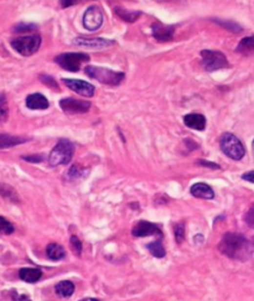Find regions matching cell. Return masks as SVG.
Listing matches in <instances>:
<instances>
[{
    "mask_svg": "<svg viewBox=\"0 0 254 301\" xmlns=\"http://www.w3.org/2000/svg\"><path fill=\"white\" fill-rule=\"evenodd\" d=\"M219 252L223 256L238 261H247L253 256L252 243L247 240L243 234L228 232L223 236L218 244Z\"/></svg>",
    "mask_w": 254,
    "mask_h": 301,
    "instance_id": "6da1fadb",
    "label": "cell"
},
{
    "mask_svg": "<svg viewBox=\"0 0 254 301\" xmlns=\"http://www.w3.org/2000/svg\"><path fill=\"white\" fill-rule=\"evenodd\" d=\"M73 153H75V148L72 142L67 139H60L48 155V162L51 166L67 165L72 160Z\"/></svg>",
    "mask_w": 254,
    "mask_h": 301,
    "instance_id": "7a4b0ae2",
    "label": "cell"
},
{
    "mask_svg": "<svg viewBox=\"0 0 254 301\" xmlns=\"http://www.w3.org/2000/svg\"><path fill=\"white\" fill-rule=\"evenodd\" d=\"M86 75L93 80H97L101 83L107 84V86H118L122 83V81L126 77L123 72H117V71H112L109 68L97 67V66H87Z\"/></svg>",
    "mask_w": 254,
    "mask_h": 301,
    "instance_id": "3957f363",
    "label": "cell"
},
{
    "mask_svg": "<svg viewBox=\"0 0 254 301\" xmlns=\"http://www.w3.org/2000/svg\"><path fill=\"white\" fill-rule=\"evenodd\" d=\"M219 146L225 155L232 160H241L246 155V149L241 140L231 133H225L219 140Z\"/></svg>",
    "mask_w": 254,
    "mask_h": 301,
    "instance_id": "277c9868",
    "label": "cell"
},
{
    "mask_svg": "<svg viewBox=\"0 0 254 301\" xmlns=\"http://www.w3.org/2000/svg\"><path fill=\"white\" fill-rule=\"evenodd\" d=\"M10 45L16 52H19L22 56H31L40 49L41 38L39 35L15 38L10 41Z\"/></svg>",
    "mask_w": 254,
    "mask_h": 301,
    "instance_id": "5b68a950",
    "label": "cell"
},
{
    "mask_svg": "<svg viewBox=\"0 0 254 301\" xmlns=\"http://www.w3.org/2000/svg\"><path fill=\"white\" fill-rule=\"evenodd\" d=\"M89 61V56L82 52H67L56 56L55 62L61 68L70 72H78L82 63Z\"/></svg>",
    "mask_w": 254,
    "mask_h": 301,
    "instance_id": "8992f818",
    "label": "cell"
},
{
    "mask_svg": "<svg viewBox=\"0 0 254 301\" xmlns=\"http://www.w3.org/2000/svg\"><path fill=\"white\" fill-rule=\"evenodd\" d=\"M201 56H202V67L209 72L227 68L230 66L227 57L222 52L203 50V51H201Z\"/></svg>",
    "mask_w": 254,
    "mask_h": 301,
    "instance_id": "52a82bcc",
    "label": "cell"
},
{
    "mask_svg": "<svg viewBox=\"0 0 254 301\" xmlns=\"http://www.w3.org/2000/svg\"><path fill=\"white\" fill-rule=\"evenodd\" d=\"M105 15L99 6H91L83 15V26L89 31H96L103 24Z\"/></svg>",
    "mask_w": 254,
    "mask_h": 301,
    "instance_id": "ba28073f",
    "label": "cell"
},
{
    "mask_svg": "<svg viewBox=\"0 0 254 301\" xmlns=\"http://www.w3.org/2000/svg\"><path fill=\"white\" fill-rule=\"evenodd\" d=\"M60 107L64 113L82 114L87 113L91 108V103L87 100H75V98H64L60 100Z\"/></svg>",
    "mask_w": 254,
    "mask_h": 301,
    "instance_id": "9c48e42d",
    "label": "cell"
},
{
    "mask_svg": "<svg viewBox=\"0 0 254 301\" xmlns=\"http://www.w3.org/2000/svg\"><path fill=\"white\" fill-rule=\"evenodd\" d=\"M73 43L80 47H87L92 50H103L115 45V41L103 38H77L73 40Z\"/></svg>",
    "mask_w": 254,
    "mask_h": 301,
    "instance_id": "30bf717a",
    "label": "cell"
},
{
    "mask_svg": "<svg viewBox=\"0 0 254 301\" xmlns=\"http://www.w3.org/2000/svg\"><path fill=\"white\" fill-rule=\"evenodd\" d=\"M67 88H70L71 91L76 92L77 94H81L83 97H93L96 88L93 84L88 83L86 81H81V80H68V78H64L62 80Z\"/></svg>",
    "mask_w": 254,
    "mask_h": 301,
    "instance_id": "8fae6325",
    "label": "cell"
},
{
    "mask_svg": "<svg viewBox=\"0 0 254 301\" xmlns=\"http://www.w3.org/2000/svg\"><path fill=\"white\" fill-rule=\"evenodd\" d=\"M151 33L154 39L159 42H166L171 41L175 34V26L172 25H164L156 21L151 25Z\"/></svg>",
    "mask_w": 254,
    "mask_h": 301,
    "instance_id": "7c38bea8",
    "label": "cell"
},
{
    "mask_svg": "<svg viewBox=\"0 0 254 301\" xmlns=\"http://www.w3.org/2000/svg\"><path fill=\"white\" fill-rule=\"evenodd\" d=\"M154 234L161 236L160 228L154 223L147 222V221H140L133 228V236L135 237H149L154 236Z\"/></svg>",
    "mask_w": 254,
    "mask_h": 301,
    "instance_id": "4fadbf2b",
    "label": "cell"
},
{
    "mask_svg": "<svg viewBox=\"0 0 254 301\" xmlns=\"http://www.w3.org/2000/svg\"><path fill=\"white\" fill-rule=\"evenodd\" d=\"M50 103H48L47 98L41 93H32L27 96L26 98V107L29 109L36 110V109H47Z\"/></svg>",
    "mask_w": 254,
    "mask_h": 301,
    "instance_id": "5bb4252c",
    "label": "cell"
},
{
    "mask_svg": "<svg viewBox=\"0 0 254 301\" xmlns=\"http://www.w3.org/2000/svg\"><path fill=\"white\" fill-rule=\"evenodd\" d=\"M190 192L193 197H197V199L212 200L214 197L213 190L207 183L203 182H197L191 186Z\"/></svg>",
    "mask_w": 254,
    "mask_h": 301,
    "instance_id": "9a60e30c",
    "label": "cell"
},
{
    "mask_svg": "<svg viewBox=\"0 0 254 301\" xmlns=\"http://www.w3.org/2000/svg\"><path fill=\"white\" fill-rule=\"evenodd\" d=\"M185 125L195 130H203L206 128V118L202 114L191 113L184 117Z\"/></svg>",
    "mask_w": 254,
    "mask_h": 301,
    "instance_id": "2e32d148",
    "label": "cell"
},
{
    "mask_svg": "<svg viewBox=\"0 0 254 301\" xmlns=\"http://www.w3.org/2000/svg\"><path fill=\"white\" fill-rule=\"evenodd\" d=\"M27 140H29L27 138L14 137V135H9V134H0V150L20 145L22 142H26Z\"/></svg>",
    "mask_w": 254,
    "mask_h": 301,
    "instance_id": "e0dca14e",
    "label": "cell"
},
{
    "mask_svg": "<svg viewBox=\"0 0 254 301\" xmlns=\"http://www.w3.org/2000/svg\"><path fill=\"white\" fill-rule=\"evenodd\" d=\"M41 275H42L41 270L36 268H22L19 270L20 279L26 282H30V284L38 281L41 278Z\"/></svg>",
    "mask_w": 254,
    "mask_h": 301,
    "instance_id": "ac0fdd59",
    "label": "cell"
},
{
    "mask_svg": "<svg viewBox=\"0 0 254 301\" xmlns=\"http://www.w3.org/2000/svg\"><path fill=\"white\" fill-rule=\"evenodd\" d=\"M114 13L118 18H121L123 21L127 22H135L142 15L140 11H128L123 8H119V6H115Z\"/></svg>",
    "mask_w": 254,
    "mask_h": 301,
    "instance_id": "d6986e66",
    "label": "cell"
},
{
    "mask_svg": "<svg viewBox=\"0 0 254 301\" xmlns=\"http://www.w3.org/2000/svg\"><path fill=\"white\" fill-rule=\"evenodd\" d=\"M46 254H47V258L51 259V261H60V259L64 258L66 252L57 243H50L47 245V249H46Z\"/></svg>",
    "mask_w": 254,
    "mask_h": 301,
    "instance_id": "ffe728a7",
    "label": "cell"
},
{
    "mask_svg": "<svg viewBox=\"0 0 254 301\" xmlns=\"http://www.w3.org/2000/svg\"><path fill=\"white\" fill-rule=\"evenodd\" d=\"M55 291L61 298H70L75 293V285H73V282L68 281V280H64V281L59 282L56 285Z\"/></svg>",
    "mask_w": 254,
    "mask_h": 301,
    "instance_id": "44dd1931",
    "label": "cell"
},
{
    "mask_svg": "<svg viewBox=\"0 0 254 301\" xmlns=\"http://www.w3.org/2000/svg\"><path fill=\"white\" fill-rule=\"evenodd\" d=\"M237 52L242 55L254 54V35L242 39L237 46Z\"/></svg>",
    "mask_w": 254,
    "mask_h": 301,
    "instance_id": "7402d4cb",
    "label": "cell"
},
{
    "mask_svg": "<svg viewBox=\"0 0 254 301\" xmlns=\"http://www.w3.org/2000/svg\"><path fill=\"white\" fill-rule=\"evenodd\" d=\"M0 196H3L4 199L9 200V201L11 202H19L18 192H16L11 186L6 185V183L0 182Z\"/></svg>",
    "mask_w": 254,
    "mask_h": 301,
    "instance_id": "603a6c76",
    "label": "cell"
},
{
    "mask_svg": "<svg viewBox=\"0 0 254 301\" xmlns=\"http://www.w3.org/2000/svg\"><path fill=\"white\" fill-rule=\"evenodd\" d=\"M148 249L151 253L152 256L156 257V258H164L166 254L165 248H164L163 243L160 241H156V242H151L150 244H148Z\"/></svg>",
    "mask_w": 254,
    "mask_h": 301,
    "instance_id": "cb8c5ba5",
    "label": "cell"
},
{
    "mask_svg": "<svg viewBox=\"0 0 254 301\" xmlns=\"http://www.w3.org/2000/svg\"><path fill=\"white\" fill-rule=\"evenodd\" d=\"M8 100H6L5 94L0 93V121H5L8 119Z\"/></svg>",
    "mask_w": 254,
    "mask_h": 301,
    "instance_id": "d4e9b609",
    "label": "cell"
},
{
    "mask_svg": "<svg viewBox=\"0 0 254 301\" xmlns=\"http://www.w3.org/2000/svg\"><path fill=\"white\" fill-rule=\"evenodd\" d=\"M214 22H217V24L221 25V26L226 27V29L232 31V33H235V34L242 33V27L239 26L238 24H235V22H233V21H221V20H214Z\"/></svg>",
    "mask_w": 254,
    "mask_h": 301,
    "instance_id": "484cf974",
    "label": "cell"
},
{
    "mask_svg": "<svg viewBox=\"0 0 254 301\" xmlns=\"http://www.w3.org/2000/svg\"><path fill=\"white\" fill-rule=\"evenodd\" d=\"M83 175H85V170L81 166H78V165H73V166L68 170V172H67V176H68V179H71V180L80 179L82 178Z\"/></svg>",
    "mask_w": 254,
    "mask_h": 301,
    "instance_id": "4316f807",
    "label": "cell"
},
{
    "mask_svg": "<svg viewBox=\"0 0 254 301\" xmlns=\"http://www.w3.org/2000/svg\"><path fill=\"white\" fill-rule=\"evenodd\" d=\"M11 233H14L13 224L4 217H0V234H11Z\"/></svg>",
    "mask_w": 254,
    "mask_h": 301,
    "instance_id": "83f0119b",
    "label": "cell"
},
{
    "mask_svg": "<svg viewBox=\"0 0 254 301\" xmlns=\"http://www.w3.org/2000/svg\"><path fill=\"white\" fill-rule=\"evenodd\" d=\"M40 81L42 82L43 84H46L47 87H50V88H52L54 91H60L59 88V84H57V82L55 81V78H52L51 76H47V75H41L40 76Z\"/></svg>",
    "mask_w": 254,
    "mask_h": 301,
    "instance_id": "f1b7e54d",
    "label": "cell"
},
{
    "mask_svg": "<svg viewBox=\"0 0 254 301\" xmlns=\"http://www.w3.org/2000/svg\"><path fill=\"white\" fill-rule=\"evenodd\" d=\"M36 25L34 24H19L14 27V33L18 34H25V33H31L34 30H36Z\"/></svg>",
    "mask_w": 254,
    "mask_h": 301,
    "instance_id": "f546056e",
    "label": "cell"
},
{
    "mask_svg": "<svg viewBox=\"0 0 254 301\" xmlns=\"http://www.w3.org/2000/svg\"><path fill=\"white\" fill-rule=\"evenodd\" d=\"M175 240L179 244H181L185 240V226L184 223H177L175 226Z\"/></svg>",
    "mask_w": 254,
    "mask_h": 301,
    "instance_id": "4dcf8cb0",
    "label": "cell"
},
{
    "mask_svg": "<svg viewBox=\"0 0 254 301\" xmlns=\"http://www.w3.org/2000/svg\"><path fill=\"white\" fill-rule=\"evenodd\" d=\"M71 248H72V250L77 254V256H81V252H82V243H81V241L78 240L76 236L71 237Z\"/></svg>",
    "mask_w": 254,
    "mask_h": 301,
    "instance_id": "1f68e13d",
    "label": "cell"
},
{
    "mask_svg": "<svg viewBox=\"0 0 254 301\" xmlns=\"http://www.w3.org/2000/svg\"><path fill=\"white\" fill-rule=\"evenodd\" d=\"M244 221H246V223L248 224L251 228H254V204L251 207V210L246 213Z\"/></svg>",
    "mask_w": 254,
    "mask_h": 301,
    "instance_id": "d6a6232c",
    "label": "cell"
},
{
    "mask_svg": "<svg viewBox=\"0 0 254 301\" xmlns=\"http://www.w3.org/2000/svg\"><path fill=\"white\" fill-rule=\"evenodd\" d=\"M82 1H86V0H60V5L66 9L72 5H76V4L82 3Z\"/></svg>",
    "mask_w": 254,
    "mask_h": 301,
    "instance_id": "836d02e7",
    "label": "cell"
},
{
    "mask_svg": "<svg viewBox=\"0 0 254 301\" xmlns=\"http://www.w3.org/2000/svg\"><path fill=\"white\" fill-rule=\"evenodd\" d=\"M22 160L29 162H41L43 160L42 155H30V156H22Z\"/></svg>",
    "mask_w": 254,
    "mask_h": 301,
    "instance_id": "e575fe53",
    "label": "cell"
},
{
    "mask_svg": "<svg viewBox=\"0 0 254 301\" xmlns=\"http://www.w3.org/2000/svg\"><path fill=\"white\" fill-rule=\"evenodd\" d=\"M13 301H32V300L27 295H24V294H18V293H15V291H14V293H13Z\"/></svg>",
    "mask_w": 254,
    "mask_h": 301,
    "instance_id": "d590c367",
    "label": "cell"
},
{
    "mask_svg": "<svg viewBox=\"0 0 254 301\" xmlns=\"http://www.w3.org/2000/svg\"><path fill=\"white\" fill-rule=\"evenodd\" d=\"M197 164L201 165V166H207V167H210V169H219V166L217 164H214V162L205 161V160H198Z\"/></svg>",
    "mask_w": 254,
    "mask_h": 301,
    "instance_id": "8d00e7d4",
    "label": "cell"
},
{
    "mask_svg": "<svg viewBox=\"0 0 254 301\" xmlns=\"http://www.w3.org/2000/svg\"><path fill=\"white\" fill-rule=\"evenodd\" d=\"M242 179L246 181H248V182L254 183V171H248L246 172V174H243L242 175Z\"/></svg>",
    "mask_w": 254,
    "mask_h": 301,
    "instance_id": "74e56055",
    "label": "cell"
},
{
    "mask_svg": "<svg viewBox=\"0 0 254 301\" xmlns=\"http://www.w3.org/2000/svg\"><path fill=\"white\" fill-rule=\"evenodd\" d=\"M81 301H99V300H97V299H93V298H87V299H82Z\"/></svg>",
    "mask_w": 254,
    "mask_h": 301,
    "instance_id": "f35d334b",
    "label": "cell"
},
{
    "mask_svg": "<svg viewBox=\"0 0 254 301\" xmlns=\"http://www.w3.org/2000/svg\"><path fill=\"white\" fill-rule=\"evenodd\" d=\"M252 148H253V155H254V140H253V144H252Z\"/></svg>",
    "mask_w": 254,
    "mask_h": 301,
    "instance_id": "ab89813d",
    "label": "cell"
},
{
    "mask_svg": "<svg viewBox=\"0 0 254 301\" xmlns=\"http://www.w3.org/2000/svg\"><path fill=\"white\" fill-rule=\"evenodd\" d=\"M158 1H170V0H158Z\"/></svg>",
    "mask_w": 254,
    "mask_h": 301,
    "instance_id": "60d3db41",
    "label": "cell"
},
{
    "mask_svg": "<svg viewBox=\"0 0 254 301\" xmlns=\"http://www.w3.org/2000/svg\"><path fill=\"white\" fill-rule=\"evenodd\" d=\"M253 242H254V241H253Z\"/></svg>",
    "mask_w": 254,
    "mask_h": 301,
    "instance_id": "b9f144b4",
    "label": "cell"
}]
</instances>
